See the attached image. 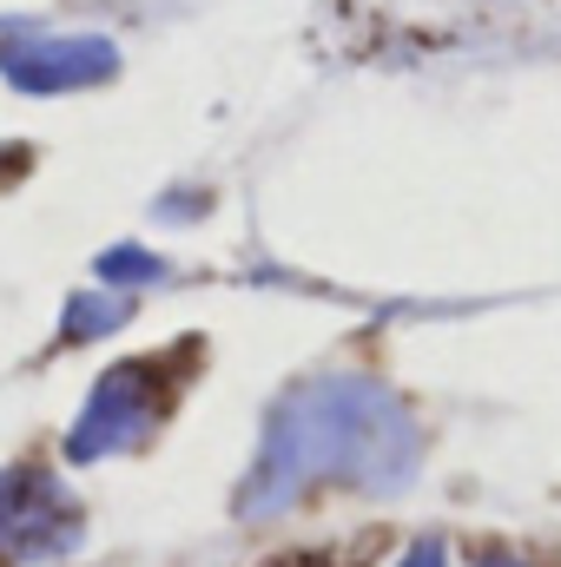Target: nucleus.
<instances>
[{"mask_svg":"<svg viewBox=\"0 0 561 567\" xmlns=\"http://www.w3.org/2000/svg\"><path fill=\"white\" fill-rule=\"evenodd\" d=\"M422 429L417 416L370 377H317L297 383L265 423V449L245 475L238 515L265 522L297 508L310 488H404L417 475Z\"/></svg>","mask_w":561,"mask_h":567,"instance_id":"1","label":"nucleus"},{"mask_svg":"<svg viewBox=\"0 0 561 567\" xmlns=\"http://www.w3.org/2000/svg\"><path fill=\"white\" fill-rule=\"evenodd\" d=\"M172 410V383H165V363L159 357H140V363H120L113 377L93 383L80 423L67 435V455L73 462H106V455H126L140 449L152 429L165 423Z\"/></svg>","mask_w":561,"mask_h":567,"instance_id":"2","label":"nucleus"},{"mask_svg":"<svg viewBox=\"0 0 561 567\" xmlns=\"http://www.w3.org/2000/svg\"><path fill=\"white\" fill-rule=\"evenodd\" d=\"M0 73L20 86V93H80V86H100L120 73V53L113 40H93V33H40V40H13L0 47Z\"/></svg>","mask_w":561,"mask_h":567,"instance_id":"3","label":"nucleus"},{"mask_svg":"<svg viewBox=\"0 0 561 567\" xmlns=\"http://www.w3.org/2000/svg\"><path fill=\"white\" fill-rule=\"evenodd\" d=\"M67 528H73V502L47 475L13 468L0 482V548L7 555H47L67 542Z\"/></svg>","mask_w":561,"mask_h":567,"instance_id":"4","label":"nucleus"},{"mask_svg":"<svg viewBox=\"0 0 561 567\" xmlns=\"http://www.w3.org/2000/svg\"><path fill=\"white\" fill-rule=\"evenodd\" d=\"M113 323H126V297H80L67 337L80 343V337H93V330H113Z\"/></svg>","mask_w":561,"mask_h":567,"instance_id":"5","label":"nucleus"},{"mask_svg":"<svg viewBox=\"0 0 561 567\" xmlns=\"http://www.w3.org/2000/svg\"><path fill=\"white\" fill-rule=\"evenodd\" d=\"M100 271H106V278H113V284H133V278H159V258H145V251H133V245H126V251H106V258H100Z\"/></svg>","mask_w":561,"mask_h":567,"instance_id":"6","label":"nucleus"},{"mask_svg":"<svg viewBox=\"0 0 561 567\" xmlns=\"http://www.w3.org/2000/svg\"><path fill=\"white\" fill-rule=\"evenodd\" d=\"M397 567H449V548H442L436 535H422V542H410V555H404Z\"/></svg>","mask_w":561,"mask_h":567,"instance_id":"7","label":"nucleus"},{"mask_svg":"<svg viewBox=\"0 0 561 567\" xmlns=\"http://www.w3.org/2000/svg\"><path fill=\"white\" fill-rule=\"evenodd\" d=\"M476 567H522V561H516V555H482Z\"/></svg>","mask_w":561,"mask_h":567,"instance_id":"8","label":"nucleus"}]
</instances>
